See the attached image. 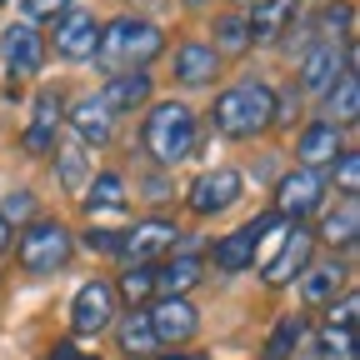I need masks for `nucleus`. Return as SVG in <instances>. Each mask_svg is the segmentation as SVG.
Here are the masks:
<instances>
[{"label":"nucleus","instance_id":"a211bd4d","mask_svg":"<svg viewBox=\"0 0 360 360\" xmlns=\"http://www.w3.org/2000/svg\"><path fill=\"white\" fill-rule=\"evenodd\" d=\"M170 65H175V80L191 85V90L195 85H215V75H220V56L210 51V40H180Z\"/></svg>","mask_w":360,"mask_h":360},{"label":"nucleus","instance_id":"58836bf2","mask_svg":"<svg viewBox=\"0 0 360 360\" xmlns=\"http://www.w3.org/2000/svg\"><path fill=\"white\" fill-rule=\"evenodd\" d=\"M51 360H85V355L75 350V340H65V345H56V355H51Z\"/></svg>","mask_w":360,"mask_h":360},{"label":"nucleus","instance_id":"a19ab883","mask_svg":"<svg viewBox=\"0 0 360 360\" xmlns=\"http://www.w3.org/2000/svg\"><path fill=\"white\" fill-rule=\"evenodd\" d=\"M6 250H11V220L0 215V255H6Z\"/></svg>","mask_w":360,"mask_h":360},{"label":"nucleus","instance_id":"ea45409f","mask_svg":"<svg viewBox=\"0 0 360 360\" xmlns=\"http://www.w3.org/2000/svg\"><path fill=\"white\" fill-rule=\"evenodd\" d=\"M150 360H210V355H191V350H165V355H150Z\"/></svg>","mask_w":360,"mask_h":360},{"label":"nucleus","instance_id":"6e6552de","mask_svg":"<svg viewBox=\"0 0 360 360\" xmlns=\"http://www.w3.org/2000/svg\"><path fill=\"white\" fill-rule=\"evenodd\" d=\"M110 321H115V285L110 281H85L75 290V300H70V330H75V340L101 335Z\"/></svg>","mask_w":360,"mask_h":360},{"label":"nucleus","instance_id":"72a5a7b5","mask_svg":"<svg viewBox=\"0 0 360 360\" xmlns=\"http://www.w3.org/2000/svg\"><path fill=\"white\" fill-rule=\"evenodd\" d=\"M300 110H305V96H300V85L290 80L281 96H276V120H270V125H295V120H300Z\"/></svg>","mask_w":360,"mask_h":360},{"label":"nucleus","instance_id":"f257e3e1","mask_svg":"<svg viewBox=\"0 0 360 360\" xmlns=\"http://www.w3.org/2000/svg\"><path fill=\"white\" fill-rule=\"evenodd\" d=\"M155 56H165V30L155 20H141V15H115L110 25H101V40H96L90 60L110 75H120V70H146Z\"/></svg>","mask_w":360,"mask_h":360},{"label":"nucleus","instance_id":"4468645a","mask_svg":"<svg viewBox=\"0 0 360 360\" xmlns=\"http://www.w3.org/2000/svg\"><path fill=\"white\" fill-rule=\"evenodd\" d=\"M276 225H281L276 215H260V220L240 225V231L220 236V240H215V265H220V270H245V265H255V250H260L265 231H276Z\"/></svg>","mask_w":360,"mask_h":360},{"label":"nucleus","instance_id":"f704fd0d","mask_svg":"<svg viewBox=\"0 0 360 360\" xmlns=\"http://www.w3.org/2000/svg\"><path fill=\"white\" fill-rule=\"evenodd\" d=\"M70 6H75V0H20L25 25H35V20H56V15H65Z\"/></svg>","mask_w":360,"mask_h":360},{"label":"nucleus","instance_id":"79ce46f5","mask_svg":"<svg viewBox=\"0 0 360 360\" xmlns=\"http://www.w3.org/2000/svg\"><path fill=\"white\" fill-rule=\"evenodd\" d=\"M236 6H240V11H250V6H265V0H236Z\"/></svg>","mask_w":360,"mask_h":360},{"label":"nucleus","instance_id":"1a4fd4ad","mask_svg":"<svg viewBox=\"0 0 360 360\" xmlns=\"http://www.w3.org/2000/svg\"><path fill=\"white\" fill-rule=\"evenodd\" d=\"M310 250H315V236L305 231V225H285V240H281V250H276V255L260 265V281H265L270 290H281V285L300 281V270L315 260Z\"/></svg>","mask_w":360,"mask_h":360},{"label":"nucleus","instance_id":"e433bc0d","mask_svg":"<svg viewBox=\"0 0 360 360\" xmlns=\"http://www.w3.org/2000/svg\"><path fill=\"white\" fill-rule=\"evenodd\" d=\"M355 310H360V300H355V295H340V305L330 310V326L350 330V326H355Z\"/></svg>","mask_w":360,"mask_h":360},{"label":"nucleus","instance_id":"7ed1b4c3","mask_svg":"<svg viewBox=\"0 0 360 360\" xmlns=\"http://www.w3.org/2000/svg\"><path fill=\"white\" fill-rule=\"evenodd\" d=\"M141 146H146L150 160L180 165V160L195 150V115H191V105H186V101H160V105H150V115H146V125H141Z\"/></svg>","mask_w":360,"mask_h":360},{"label":"nucleus","instance_id":"aec40b11","mask_svg":"<svg viewBox=\"0 0 360 360\" xmlns=\"http://www.w3.org/2000/svg\"><path fill=\"white\" fill-rule=\"evenodd\" d=\"M70 130H75V141L80 146H110V135H115V115L96 101V96H80L70 110H65Z\"/></svg>","mask_w":360,"mask_h":360},{"label":"nucleus","instance_id":"c756f323","mask_svg":"<svg viewBox=\"0 0 360 360\" xmlns=\"http://www.w3.org/2000/svg\"><path fill=\"white\" fill-rule=\"evenodd\" d=\"M56 170H60V186H65L70 195H80V191H85V180H90V160H85V150H80V146L56 150Z\"/></svg>","mask_w":360,"mask_h":360},{"label":"nucleus","instance_id":"c85d7f7f","mask_svg":"<svg viewBox=\"0 0 360 360\" xmlns=\"http://www.w3.org/2000/svg\"><path fill=\"white\" fill-rule=\"evenodd\" d=\"M210 51L225 60V56H245L250 51V30H245V15H220L215 20V40Z\"/></svg>","mask_w":360,"mask_h":360},{"label":"nucleus","instance_id":"423d86ee","mask_svg":"<svg viewBox=\"0 0 360 360\" xmlns=\"http://www.w3.org/2000/svg\"><path fill=\"white\" fill-rule=\"evenodd\" d=\"M355 65V45H305V56H300V96H326V90L340 80V70Z\"/></svg>","mask_w":360,"mask_h":360},{"label":"nucleus","instance_id":"cd10ccee","mask_svg":"<svg viewBox=\"0 0 360 360\" xmlns=\"http://www.w3.org/2000/svg\"><path fill=\"white\" fill-rule=\"evenodd\" d=\"M300 340H305V315H281L270 340H265V350H260V360H290Z\"/></svg>","mask_w":360,"mask_h":360},{"label":"nucleus","instance_id":"b1692460","mask_svg":"<svg viewBox=\"0 0 360 360\" xmlns=\"http://www.w3.org/2000/svg\"><path fill=\"white\" fill-rule=\"evenodd\" d=\"M200 276H205L200 255H165V265L155 270V290L160 295H186V290H195Z\"/></svg>","mask_w":360,"mask_h":360},{"label":"nucleus","instance_id":"2eb2a0df","mask_svg":"<svg viewBox=\"0 0 360 360\" xmlns=\"http://www.w3.org/2000/svg\"><path fill=\"white\" fill-rule=\"evenodd\" d=\"M60 120H65L60 90H40V96H35V110H30V125H25V155H51Z\"/></svg>","mask_w":360,"mask_h":360},{"label":"nucleus","instance_id":"c9c22d12","mask_svg":"<svg viewBox=\"0 0 360 360\" xmlns=\"http://www.w3.org/2000/svg\"><path fill=\"white\" fill-rule=\"evenodd\" d=\"M85 245H90V250H110V255H115V250H120V231H96V225H90V231H85Z\"/></svg>","mask_w":360,"mask_h":360},{"label":"nucleus","instance_id":"f03ea898","mask_svg":"<svg viewBox=\"0 0 360 360\" xmlns=\"http://www.w3.org/2000/svg\"><path fill=\"white\" fill-rule=\"evenodd\" d=\"M276 120V90L265 80H236L231 90H220L210 105V125L225 141H255Z\"/></svg>","mask_w":360,"mask_h":360},{"label":"nucleus","instance_id":"393cba45","mask_svg":"<svg viewBox=\"0 0 360 360\" xmlns=\"http://www.w3.org/2000/svg\"><path fill=\"white\" fill-rule=\"evenodd\" d=\"M321 240H330L340 250H355V240H360V210H355V200H345V205H335V210L321 215Z\"/></svg>","mask_w":360,"mask_h":360},{"label":"nucleus","instance_id":"bb28decb","mask_svg":"<svg viewBox=\"0 0 360 360\" xmlns=\"http://www.w3.org/2000/svg\"><path fill=\"white\" fill-rule=\"evenodd\" d=\"M120 350L125 355H135V360H150L160 345H155V330H150V321H146V310H130L125 321H120Z\"/></svg>","mask_w":360,"mask_h":360},{"label":"nucleus","instance_id":"5701e85b","mask_svg":"<svg viewBox=\"0 0 360 360\" xmlns=\"http://www.w3.org/2000/svg\"><path fill=\"white\" fill-rule=\"evenodd\" d=\"M300 6V0H265V6H255V15H245V30H250V45H270L281 40V30L290 25V11Z\"/></svg>","mask_w":360,"mask_h":360},{"label":"nucleus","instance_id":"0eeeda50","mask_svg":"<svg viewBox=\"0 0 360 360\" xmlns=\"http://www.w3.org/2000/svg\"><path fill=\"white\" fill-rule=\"evenodd\" d=\"M175 240H180L175 220H141V225H130V231H120L115 260H125V265H155L160 255L175 250Z\"/></svg>","mask_w":360,"mask_h":360},{"label":"nucleus","instance_id":"a878e982","mask_svg":"<svg viewBox=\"0 0 360 360\" xmlns=\"http://www.w3.org/2000/svg\"><path fill=\"white\" fill-rule=\"evenodd\" d=\"M350 30H355V6L350 0H330L326 15L315 20V45H350Z\"/></svg>","mask_w":360,"mask_h":360},{"label":"nucleus","instance_id":"2f4dec72","mask_svg":"<svg viewBox=\"0 0 360 360\" xmlns=\"http://www.w3.org/2000/svg\"><path fill=\"white\" fill-rule=\"evenodd\" d=\"M315 360H355V335L340 326H326L321 345H315Z\"/></svg>","mask_w":360,"mask_h":360},{"label":"nucleus","instance_id":"20e7f679","mask_svg":"<svg viewBox=\"0 0 360 360\" xmlns=\"http://www.w3.org/2000/svg\"><path fill=\"white\" fill-rule=\"evenodd\" d=\"M70 250H75V236L60 220H35L20 236V265L30 276H56V270L70 260Z\"/></svg>","mask_w":360,"mask_h":360},{"label":"nucleus","instance_id":"37998d69","mask_svg":"<svg viewBox=\"0 0 360 360\" xmlns=\"http://www.w3.org/2000/svg\"><path fill=\"white\" fill-rule=\"evenodd\" d=\"M186 6H191V11H205V6H210V0H186Z\"/></svg>","mask_w":360,"mask_h":360},{"label":"nucleus","instance_id":"c03bdc74","mask_svg":"<svg viewBox=\"0 0 360 360\" xmlns=\"http://www.w3.org/2000/svg\"><path fill=\"white\" fill-rule=\"evenodd\" d=\"M0 6H6V0H0Z\"/></svg>","mask_w":360,"mask_h":360},{"label":"nucleus","instance_id":"9b49d317","mask_svg":"<svg viewBox=\"0 0 360 360\" xmlns=\"http://www.w3.org/2000/svg\"><path fill=\"white\" fill-rule=\"evenodd\" d=\"M146 321L155 330V345H186L195 330H200V315L186 295H160L150 310H146Z\"/></svg>","mask_w":360,"mask_h":360},{"label":"nucleus","instance_id":"f3484780","mask_svg":"<svg viewBox=\"0 0 360 360\" xmlns=\"http://www.w3.org/2000/svg\"><path fill=\"white\" fill-rule=\"evenodd\" d=\"M335 295H345V260H310L300 270V300L321 310V305H335Z\"/></svg>","mask_w":360,"mask_h":360},{"label":"nucleus","instance_id":"ddd939ff","mask_svg":"<svg viewBox=\"0 0 360 360\" xmlns=\"http://www.w3.org/2000/svg\"><path fill=\"white\" fill-rule=\"evenodd\" d=\"M0 60H6V70H11L15 80H20V75H35V70L45 65L40 30H35V25H25V20L6 25V30H0Z\"/></svg>","mask_w":360,"mask_h":360},{"label":"nucleus","instance_id":"4be33fe9","mask_svg":"<svg viewBox=\"0 0 360 360\" xmlns=\"http://www.w3.org/2000/svg\"><path fill=\"white\" fill-rule=\"evenodd\" d=\"M321 101H326V120H330V125H350V120L360 115V75H355V65L340 70V80L326 90Z\"/></svg>","mask_w":360,"mask_h":360},{"label":"nucleus","instance_id":"4c0bfd02","mask_svg":"<svg viewBox=\"0 0 360 360\" xmlns=\"http://www.w3.org/2000/svg\"><path fill=\"white\" fill-rule=\"evenodd\" d=\"M30 205H35V200H30V191H20V195H11V200H6V210H0V215H6V220H11V215H15V220H25V210H30Z\"/></svg>","mask_w":360,"mask_h":360},{"label":"nucleus","instance_id":"7c9ffc66","mask_svg":"<svg viewBox=\"0 0 360 360\" xmlns=\"http://www.w3.org/2000/svg\"><path fill=\"white\" fill-rule=\"evenodd\" d=\"M115 295H125L130 305H141L146 295H155V265H125V276H120Z\"/></svg>","mask_w":360,"mask_h":360},{"label":"nucleus","instance_id":"6ab92c4d","mask_svg":"<svg viewBox=\"0 0 360 360\" xmlns=\"http://www.w3.org/2000/svg\"><path fill=\"white\" fill-rule=\"evenodd\" d=\"M150 96H155V85H150L146 70H120V75L105 80V90H101L96 101H101L110 115H130V110H141Z\"/></svg>","mask_w":360,"mask_h":360},{"label":"nucleus","instance_id":"412c9836","mask_svg":"<svg viewBox=\"0 0 360 360\" xmlns=\"http://www.w3.org/2000/svg\"><path fill=\"white\" fill-rule=\"evenodd\" d=\"M130 191H125V175L120 170H101L96 186L85 191V215H125Z\"/></svg>","mask_w":360,"mask_h":360},{"label":"nucleus","instance_id":"473e14b6","mask_svg":"<svg viewBox=\"0 0 360 360\" xmlns=\"http://www.w3.org/2000/svg\"><path fill=\"white\" fill-rule=\"evenodd\" d=\"M330 170H335V186L345 191V200H355V191H360V155L355 150H340L330 160Z\"/></svg>","mask_w":360,"mask_h":360},{"label":"nucleus","instance_id":"39448f33","mask_svg":"<svg viewBox=\"0 0 360 360\" xmlns=\"http://www.w3.org/2000/svg\"><path fill=\"white\" fill-rule=\"evenodd\" d=\"M321 200H326V175L295 165V170L281 175V186H276V220H295L300 225V215H315Z\"/></svg>","mask_w":360,"mask_h":360},{"label":"nucleus","instance_id":"9d476101","mask_svg":"<svg viewBox=\"0 0 360 360\" xmlns=\"http://www.w3.org/2000/svg\"><path fill=\"white\" fill-rule=\"evenodd\" d=\"M240 191H245L240 170H231V165H215V170H205V175H195V180H191V195H186V205H191L195 215H220V210H231V205L240 200Z\"/></svg>","mask_w":360,"mask_h":360},{"label":"nucleus","instance_id":"f8f14e48","mask_svg":"<svg viewBox=\"0 0 360 360\" xmlns=\"http://www.w3.org/2000/svg\"><path fill=\"white\" fill-rule=\"evenodd\" d=\"M96 40H101L96 11L70 6V11L56 20V56H60V60H90V56H96Z\"/></svg>","mask_w":360,"mask_h":360},{"label":"nucleus","instance_id":"dca6fc26","mask_svg":"<svg viewBox=\"0 0 360 360\" xmlns=\"http://www.w3.org/2000/svg\"><path fill=\"white\" fill-rule=\"evenodd\" d=\"M340 150H345V146H340V125H330L326 115L310 120V125L295 135V160H300L305 170H326Z\"/></svg>","mask_w":360,"mask_h":360}]
</instances>
